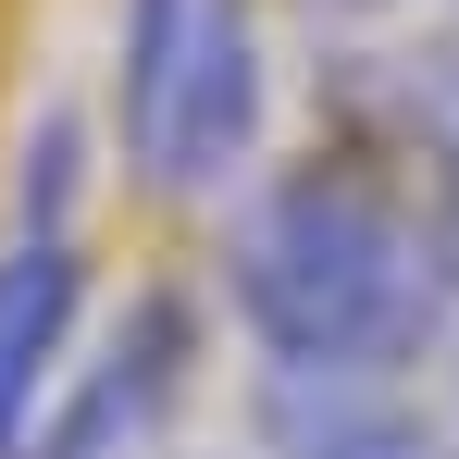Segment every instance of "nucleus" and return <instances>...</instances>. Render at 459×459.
<instances>
[{
	"label": "nucleus",
	"instance_id": "f257e3e1",
	"mask_svg": "<svg viewBox=\"0 0 459 459\" xmlns=\"http://www.w3.org/2000/svg\"><path fill=\"white\" fill-rule=\"evenodd\" d=\"M459 273L422 199L373 174L360 150H310L248 174L224 212V310L261 348V373H373L410 385V360L435 348Z\"/></svg>",
	"mask_w": 459,
	"mask_h": 459
},
{
	"label": "nucleus",
	"instance_id": "f03ea898",
	"mask_svg": "<svg viewBox=\"0 0 459 459\" xmlns=\"http://www.w3.org/2000/svg\"><path fill=\"white\" fill-rule=\"evenodd\" d=\"M87 323V112H38L13 137V212H0V459H25L50 385Z\"/></svg>",
	"mask_w": 459,
	"mask_h": 459
},
{
	"label": "nucleus",
	"instance_id": "7ed1b4c3",
	"mask_svg": "<svg viewBox=\"0 0 459 459\" xmlns=\"http://www.w3.org/2000/svg\"><path fill=\"white\" fill-rule=\"evenodd\" d=\"M186 385H199V299L186 286H137V299L100 323V348L63 360L25 459H150Z\"/></svg>",
	"mask_w": 459,
	"mask_h": 459
},
{
	"label": "nucleus",
	"instance_id": "20e7f679",
	"mask_svg": "<svg viewBox=\"0 0 459 459\" xmlns=\"http://www.w3.org/2000/svg\"><path fill=\"white\" fill-rule=\"evenodd\" d=\"M261 125H273V63H261V13L248 0H212L199 13V38H186V75L161 100L150 150L125 161L137 186L161 199H224L261 174Z\"/></svg>",
	"mask_w": 459,
	"mask_h": 459
}]
</instances>
